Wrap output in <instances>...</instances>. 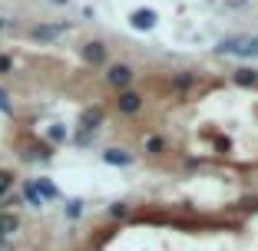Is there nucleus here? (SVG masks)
<instances>
[{
    "label": "nucleus",
    "instance_id": "nucleus-1",
    "mask_svg": "<svg viewBox=\"0 0 258 251\" xmlns=\"http://www.w3.org/2000/svg\"><path fill=\"white\" fill-rule=\"evenodd\" d=\"M116 109H119L122 116H136L139 109H143V96L133 90H119V96H116Z\"/></svg>",
    "mask_w": 258,
    "mask_h": 251
},
{
    "label": "nucleus",
    "instance_id": "nucleus-2",
    "mask_svg": "<svg viewBox=\"0 0 258 251\" xmlns=\"http://www.w3.org/2000/svg\"><path fill=\"white\" fill-rule=\"evenodd\" d=\"M106 83L116 86V90H126V86L133 83V69H129L126 63H113V66L106 69Z\"/></svg>",
    "mask_w": 258,
    "mask_h": 251
},
{
    "label": "nucleus",
    "instance_id": "nucleus-3",
    "mask_svg": "<svg viewBox=\"0 0 258 251\" xmlns=\"http://www.w3.org/2000/svg\"><path fill=\"white\" fill-rule=\"evenodd\" d=\"M63 30H70V23H40V27H33V30H30V37H37V40H56Z\"/></svg>",
    "mask_w": 258,
    "mask_h": 251
},
{
    "label": "nucleus",
    "instance_id": "nucleus-4",
    "mask_svg": "<svg viewBox=\"0 0 258 251\" xmlns=\"http://www.w3.org/2000/svg\"><path fill=\"white\" fill-rule=\"evenodd\" d=\"M83 60L93 63V66H103V63H106V46L99 43V40H90V43L83 46Z\"/></svg>",
    "mask_w": 258,
    "mask_h": 251
},
{
    "label": "nucleus",
    "instance_id": "nucleus-5",
    "mask_svg": "<svg viewBox=\"0 0 258 251\" xmlns=\"http://www.w3.org/2000/svg\"><path fill=\"white\" fill-rule=\"evenodd\" d=\"M99 126H103V109H99V106L83 109V116H80V129H83V132H96Z\"/></svg>",
    "mask_w": 258,
    "mask_h": 251
},
{
    "label": "nucleus",
    "instance_id": "nucleus-6",
    "mask_svg": "<svg viewBox=\"0 0 258 251\" xmlns=\"http://www.w3.org/2000/svg\"><path fill=\"white\" fill-rule=\"evenodd\" d=\"M33 189H37V195L43 198V202H53V198H60V189H56L50 179H33Z\"/></svg>",
    "mask_w": 258,
    "mask_h": 251
},
{
    "label": "nucleus",
    "instance_id": "nucleus-7",
    "mask_svg": "<svg viewBox=\"0 0 258 251\" xmlns=\"http://www.w3.org/2000/svg\"><path fill=\"white\" fill-rule=\"evenodd\" d=\"M129 20H133L136 30H152V27H156V10H136Z\"/></svg>",
    "mask_w": 258,
    "mask_h": 251
},
{
    "label": "nucleus",
    "instance_id": "nucleus-8",
    "mask_svg": "<svg viewBox=\"0 0 258 251\" xmlns=\"http://www.w3.org/2000/svg\"><path fill=\"white\" fill-rule=\"evenodd\" d=\"M17 228H20V218L14 212H0V238L17 235Z\"/></svg>",
    "mask_w": 258,
    "mask_h": 251
},
{
    "label": "nucleus",
    "instance_id": "nucleus-9",
    "mask_svg": "<svg viewBox=\"0 0 258 251\" xmlns=\"http://www.w3.org/2000/svg\"><path fill=\"white\" fill-rule=\"evenodd\" d=\"M232 56H245V60H248V56H258V37H238V46H235V53Z\"/></svg>",
    "mask_w": 258,
    "mask_h": 251
},
{
    "label": "nucleus",
    "instance_id": "nucleus-10",
    "mask_svg": "<svg viewBox=\"0 0 258 251\" xmlns=\"http://www.w3.org/2000/svg\"><path fill=\"white\" fill-rule=\"evenodd\" d=\"M103 159H106L109 165H129V162H133V155H129L126 149H106V152H103Z\"/></svg>",
    "mask_w": 258,
    "mask_h": 251
},
{
    "label": "nucleus",
    "instance_id": "nucleus-11",
    "mask_svg": "<svg viewBox=\"0 0 258 251\" xmlns=\"http://www.w3.org/2000/svg\"><path fill=\"white\" fill-rule=\"evenodd\" d=\"M23 202H30V208H43V198H40L37 189H33V179L23 182Z\"/></svg>",
    "mask_w": 258,
    "mask_h": 251
},
{
    "label": "nucleus",
    "instance_id": "nucleus-12",
    "mask_svg": "<svg viewBox=\"0 0 258 251\" xmlns=\"http://www.w3.org/2000/svg\"><path fill=\"white\" fill-rule=\"evenodd\" d=\"M235 83L238 86H255L258 83V73H255V69H235Z\"/></svg>",
    "mask_w": 258,
    "mask_h": 251
},
{
    "label": "nucleus",
    "instance_id": "nucleus-13",
    "mask_svg": "<svg viewBox=\"0 0 258 251\" xmlns=\"http://www.w3.org/2000/svg\"><path fill=\"white\" fill-rule=\"evenodd\" d=\"M63 212H67V218H80V215H83V202H80V198H70Z\"/></svg>",
    "mask_w": 258,
    "mask_h": 251
},
{
    "label": "nucleus",
    "instance_id": "nucleus-14",
    "mask_svg": "<svg viewBox=\"0 0 258 251\" xmlns=\"http://www.w3.org/2000/svg\"><path fill=\"white\" fill-rule=\"evenodd\" d=\"M146 149H149L152 155H162V149H166V142H162L159 136H146Z\"/></svg>",
    "mask_w": 258,
    "mask_h": 251
},
{
    "label": "nucleus",
    "instance_id": "nucleus-15",
    "mask_svg": "<svg viewBox=\"0 0 258 251\" xmlns=\"http://www.w3.org/2000/svg\"><path fill=\"white\" fill-rule=\"evenodd\" d=\"M10 189H14V175H10V172H7V169H0V198L7 195V192H10Z\"/></svg>",
    "mask_w": 258,
    "mask_h": 251
},
{
    "label": "nucleus",
    "instance_id": "nucleus-16",
    "mask_svg": "<svg viewBox=\"0 0 258 251\" xmlns=\"http://www.w3.org/2000/svg\"><path fill=\"white\" fill-rule=\"evenodd\" d=\"M172 83L179 86V90H189V86L196 83V76H192V73H179V76H172Z\"/></svg>",
    "mask_w": 258,
    "mask_h": 251
},
{
    "label": "nucleus",
    "instance_id": "nucleus-17",
    "mask_svg": "<svg viewBox=\"0 0 258 251\" xmlns=\"http://www.w3.org/2000/svg\"><path fill=\"white\" fill-rule=\"evenodd\" d=\"M46 136H50V142H63V139H67V129H63V126H50Z\"/></svg>",
    "mask_w": 258,
    "mask_h": 251
},
{
    "label": "nucleus",
    "instance_id": "nucleus-18",
    "mask_svg": "<svg viewBox=\"0 0 258 251\" xmlns=\"http://www.w3.org/2000/svg\"><path fill=\"white\" fill-rule=\"evenodd\" d=\"M109 215H113V218H126L129 205H126V202H116V205H109Z\"/></svg>",
    "mask_w": 258,
    "mask_h": 251
},
{
    "label": "nucleus",
    "instance_id": "nucleus-19",
    "mask_svg": "<svg viewBox=\"0 0 258 251\" xmlns=\"http://www.w3.org/2000/svg\"><path fill=\"white\" fill-rule=\"evenodd\" d=\"M93 139H96V132H83V129L76 132V145H90Z\"/></svg>",
    "mask_w": 258,
    "mask_h": 251
},
{
    "label": "nucleus",
    "instance_id": "nucleus-20",
    "mask_svg": "<svg viewBox=\"0 0 258 251\" xmlns=\"http://www.w3.org/2000/svg\"><path fill=\"white\" fill-rule=\"evenodd\" d=\"M0 113H14V106H10V96H7V93H4V90H0Z\"/></svg>",
    "mask_w": 258,
    "mask_h": 251
},
{
    "label": "nucleus",
    "instance_id": "nucleus-21",
    "mask_svg": "<svg viewBox=\"0 0 258 251\" xmlns=\"http://www.w3.org/2000/svg\"><path fill=\"white\" fill-rule=\"evenodd\" d=\"M14 69V63H10V56H0V73H10Z\"/></svg>",
    "mask_w": 258,
    "mask_h": 251
},
{
    "label": "nucleus",
    "instance_id": "nucleus-22",
    "mask_svg": "<svg viewBox=\"0 0 258 251\" xmlns=\"http://www.w3.org/2000/svg\"><path fill=\"white\" fill-rule=\"evenodd\" d=\"M10 27V20H4V17H0V30H7Z\"/></svg>",
    "mask_w": 258,
    "mask_h": 251
},
{
    "label": "nucleus",
    "instance_id": "nucleus-23",
    "mask_svg": "<svg viewBox=\"0 0 258 251\" xmlns=\"http://www.w3.org/2000/svg\"><path fill=\"white\" fill-rule=\"evenodd\" d=\"M50 4H60V7H63V4H70V0H50Z\"/></svg>",
    "mask_w": 258,
    "mask_h": 251
}]
</instances>
